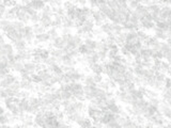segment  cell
I'll return each instance as SVG.
<instances>
[{
	"label": "cell",
	"instance_id": "obj_1",
	"mask_svg": "<svg viewBox=\"0 0 171 128\" xmlns=\"http://www.w3.org/2000/svg\"><path fill=\"white\" fill-rule=\"evenodd\" d=\"M20 33H22V35H23V38L27 43H29V44L33 43L34 38H35V34L33 33V30H32L31 26L25 25V27H24V29L22 30V32H20Z\"/></svg>",
	"mask_w": 171,
	"mask_h": 128
},
{
	"label": "cell",
	"instance_id": "obj_2",
	"mask_svg": "<svg viewBox=\"0 0 171 128\" xmlns=\"http://www.w3.org/2000/svg\"><path fill=\"white\" fill-rule=\"evenodd\" d=\"M52 16L40 14V21H39V24H40L42 27H44L45 29H48V28L52 27Z\"/></svg>",
	"mask_w": 171,
	"mask_h": 128
},
{
	"label": "cell",
	"instance_id": "obj_3",
	"mask_svg": "<svg viewBox=\"0 0 171 128\" xmlns=\"http://www.w3.org/2000/svg\"><path fill=\"white\" fill-rule=\"evenodd\" d=\"M154 36L159 41H166L168 38H170V32L158 29V28H154Z\"/></svg>",
	"mask_w": 171,
	"mask_h": 128
},
{
	"label": "cell",
	"instance_id": "obj_4",
	"mask_svg": "<svg viewBox=\"0 0 171 128\" xmlns=\"http://www.w3.org/2000/svg\"><path fill=\"white\" fill-rule=\"evenodd\" d=\"M52 47L58 48V49H64L66 48V42L63 40L62 36H57L54 41H52Z\"/></svg>",
	"mask_w": 171,
	"mask_h": 128
},
{
	"label": "cell",
	"instance_id": "obj_5",
	"mask_svg": "<svg viewBox=\"0 0 171 128\" xmlns=\"http://www.w3.org/2000/svg\"><path fill=\"white\" fill-rule=\"evenodd\" d=\"M22 8H23V7H22ZM15 18L17 20H19V21H22V23H24L25 25H27V24L30 21V15H28V14L26 13V12L24 11L23 9L20 10V11L18 12L17 14H16Z\"/></svg>",
	"mask_w": 171,
	"mask_h": 128
},
{
	"label": "cell",
	"instance_id": "obj_6",
	"mask_svg": "<svg viewBox=\"0 0 171 128\" xmlns=\"http://www.w3.org/2000/svg\"><path fill=\"white\" fill-rule=\"evenodd\" d=\"M24 71L29 75L34 74V73H36V64L32 61H27L24 63Z\"/></svg>",
	"mask_w": 171,
	"mask_h": 128
},
{
	"label": "cell",
	"instance_id": "obj_7",
	"mask_svg": "<svg viewBox=\"0 0 171 128\" xmlns=\"http://www.w3.org/2000/svg\"><path fill=\"white\" fill-rule=\"evenodd\" d=\"M140 26H141L142 29L146 30H152L155 28V23L152 21V20H146L144 18H140Z\"/></svg>",
	"mask_w": 171,
	"mask_h": 128
},
{
	"label": "cell",
	"instance_id": "obj_8",
	"mask_svg": "<svg viewBox=\"0 0 171 128\" xmlns=\"http://www.w3.org/2000/svg\"><path fill=\"white\" fill-rule=\"evenodd\" d=\"M89 68H90L91 72H92L93 74H103V73H104V65H103V63L95 62V63H93L92 65L89 66Z\"/></svg>",
	"mask_w": 171,
	"mask_h": 128
},
{
	"label": "cell",
	"instance_id": "obj_9",
	"mask_svg": "<svg viewBox=\"0 0 171 128\" xmlns=\"http://www.w3.org/2000/svg\"><path fill=\"white\" fill-rule=\"evenodd\" d=\"M34 38H35V41L38 42V44H44V43L50 42V38L47 32H43V33H41V34H36Z\"/></svg>",
	"mask_w": 171,
	"mask_h": 128
},
{
	"label": "cell",
	"instance_id": "obj_10",
	"mask_svg": "<svg viewBox=\"0 0 171 128\" xmlns=\"http://www.w3.org/2000/svg\"><path fill=\"white\" fill-rule=\"evenodd\" d=\"M18 107L23 112H28L30 107V103L28 100V98H20L19 101H18Z\"/></svg>",
	"mask_w": 171,
	"mask_h": 128
},
{
	"label": "cell",
	"instance_id": "obj_11",
	"mask_svg": "<svg viewBox=\"0 0 171 128\" xmlns=\"http://www.w3.org/2000/svg\"><path fill=\"white\" fill-rule=\"evenodd\" d=\"M1 48H2L3 54H5V57L11 56V54H14L13 45H11V44H9V43H5V44H2V45H1Z\"/></svg>",
	"mask_w": 171,
	"mask_h": 128
},
{
	"label": "cell",
	"instance_id": "obj_12",
	"mask_svg": "<svg viewBox=\"0 0 171 128\" xmlns=\"http://www.w3.org/2000/svg\"><path fill=\"white\" fill-rule=\"evenodd\" d=\"M13 47H14V49H16L17 51H19V50H24L27 48V43H26V41L24 40V38H20V40L14 42Z\"/></svg>",
	"mask_w": 171,
	"mask_h": 128
},
{
	"label": "cell",
	"instance_id": "obj_13",
	"mask_svg": "<svg viewBox=\"0 0 171 128\" xmlns=\"http://www.w3.org/2000/svg\"><path fill=\"white\" fill-rule=\"evenodd\" d=\"M99 29L102 30V32L103 33H106V34H110V33H113V29H112V23H104L103 25L101 26V27H99Z\"/></svg>",
	"mask_w": 171,
	"mask_h": 128
},
{
	"label": "cell",
	"instance_id": "obj_14",
	"mask_svg": "<svg viewBox=\"0 0 171 128\" xmlns=\"http://www.w3.org/2000/svg\"><path fill=\"white\" fill-rule=\"evenodd\" d=\"M82 43L85 44L86 47H88L89 49H95V46H96V41L93 40V38H85L82 41Z\"/></svg>",
	"mask_w": 171,
	"mask_h": 128
},
{
	"label": "cell",
	"instance_id": "obj_15",
	"mask_svg": "<svg viewBox=\"0 0 171 128\" xmlns=\"http://www.w3.org/2000/svg\"><path fill=\"white\" fill-rule=\"evenodd\" d=\"M12 23V26H13V28L16 30V31L18 32H22V30L24 29V27H25V24L22 23V21H19V20H13V21H11Z\"/></svg>",
	"mask_w": 171,
	"mask_h": 128
},
{
	"label": "cell",
	"instance_id": "obj_16",
	"mask_svg": "<svg viewBox=\"0 0 171 128\" xmlns=\"http://www.w3.org/2000/svg\"><path fill=\"white\" fill-rule=\"evenodd\" d=\"M162 95H163V100L166 101V103H170V100H171V92H170V89L164 88Z\"/></svg>",
	"mask_w": 171,
	"mask_h": 128
},
{
	"label": "cell",
	"instance_id": "obj_17",
	"mask_svg": "<svg viewBox=\"0 0 171 128\" xmlns=\"http://www.w3.org/2000/svg\"><path fill=\"white\" fill-rule=\"evenodd\" d=\"M121 110H122V107L118 106L117 103H112V105H110V106H108V111H109V112H111V113H115V114H119Z\"/></svg>",
	"mask_w": 171,
	"mask_h": 128
},
{
	"label": "cell",
	"instance_id": "obj_18",
	"mask_svg": "<svg viewBox=\"0 0 171 128\" xmlns=\"http://www.w3.org/2000/svg\"><path fill=\"white\" fill-rule=\"evenodd\" d=\"M83 84L85 85H90V87H95L96 83H94L92 78V75H86L83 78Z\"/></svg>",
	"mask_w": 171,
	"mask_h": 128
},
{
	"label": "cell",
	"instance_id": "obj_19",
	"mask_svg": "<svg viewBox=\"0 0 171 128\" xmlns=\"http://www.w3.org/2000/svg\"><path fill=\"white\" fill-rule=\"evenodd\" d=\"M32 30H33V33L35 34H41L43 33V32H45V28L42 27V26L40 25V24H33V26H32Z\"/></svg>",
	"mask_w": 171,
	"mask_h": 128
},
{
	"label": "cell",
	"instance_id": "obj_20",
	"mask_svg": "<svg viewBox=\"0 0 171 128\" xmlns=\"http://www.w3.org/2000/svg\"><path fill=\"white\" fill-rule=\"evenodd\" d=\"M77 125L81 126V127H91V126H92V121L85 117L81 121H79L78 123H77Z\"/></svg>",
	"mask_w": 171,
	"mask_h": 128
},
{
	"label": "cell",
	"instance_id": "obj_21",
	"mask_svg": "<svg viewBox=\"0 0 171 128\" xmlns=\"http://www.w3.org/2000/svg\"><path fill=\"white\" fill-rule=\"evenodd\" d=\"M47 33H48V35H49V38H50V41H54L57 36H59L58 29H57V28H54V27H50L49 30L47 31Z\"/></svg>",
	"mask_w": 171,
	"mask_h": 128
},
{
	"label": "cell",
	"instance_id": "obj_22",
	"mask_svg": "<svg viewBox=\"0 0 171 128\" xmlns=\"http://www.w3.org/2000/svg\"><path fill=\"white\" fill-rule=\"evenodd\" d=\"M10 24H11V20L5 19V18H1L0 19V29L2 30V31H5V29L9 27Z\"/></svg>",
	"mask_w": 171,
	"mask_h": 128
},
{
	"label": "cell",
	"instance_id": "obj_23",
	"mask_svg": "<svg viewBox=\"0 0 171 128\" xmlns=\"http://www.w3.org/2000/svg\"><path fill=\"white\" fill-rule=\"evenodd\" d=\"M42 15H49V16H52V7H49V5H44L43 7V9L41 10V13Z\"/></svg>",
	"mask_w": 171,
	"mask_h": 128
},
{
	"label": "cell",
	"instance_id": "obj_24",
	"mask_svg": "<svg viewBox=\"0 0 171 128\" xmlns=\"http://www.w3.org/2000/svg\"><path fill=\"white\" fill-rule=\"evenodd\" d=\"M137 38H138V40L142 43L146 38H148V34L146 33V31H144V30L139 29V30H137Z\"/></svg>",
	"mask_w": 171,
	"mask_h": 128
},
{
	"label": "cell",
	"instance_id": "obj_25",
	"mask_svg": "<svg viewBox=\"0 0 171 128\" xmlns=\"http://www.w3.org/2000/svg\"><path fill=\"white\" fill-rule=\"evenodd\" d=\"M152 89H153V90H155V91H163V90H164V82L156 80Z\"/></svg>",
	"mask_w": 171,
	"mask_h": 128
},
{
	"label": "cell",
	"instance_id": "obj_26",
	"mask_svg": "<svg viewBox=\"0 0 171 128\" xmlns=\"http://www.w3.org/2000/svg\"><path fill=\"white\" fill-rule=\"evenodd\" d=\"M92 78H93V81H94V83H96V84H99V82H102V81L104 80L103 76H102V74H93L92 75Z\"/></svg>",
	"mask_w": 171,
	"mask_h": 128
},
{
	"label": "cell",
	"instance_id": "obj_27",
	"mask_svg": "<svg viewBox=\"0 0 171 128\" xmlns=\"http://www.w3.org/2000/svg\"><path fill=\"white\" fill-rule=\"evenodd\" d=\"M30 21H31L32 24H38L39 21H40V14L36 12L35 14L30 16Z\"/></svg>",
	"mask_w": 171,
	"mask_h": 128
},
{
	"label": "cell",
	"instance_id": "obj_28",
	"mask_svg": "<svg viewBox=\"0 0 171 128\" xmlns=\"http://www.w3.org/2000/svg\"><path fill=\"white\" fill-rule=\"evenodd\" d=\"M107 127H121L120 126V124L118 123L117 120H111V121H109L107 124H105Z\"/></svg>",
	"mask_w": 171,
	"mask_h": 128
},
{
	"label": "cell",
	"instance_id": "obj_29",
	"mask_svg": "<svg viewBox=\"0 0 171 128\" xmlns=\"http://www.w3.org/2000/svg\"><path fill=\"white\" fill-rule=\"evenodd\" d=\"M30 79H31V81L33 83H40L41 82V78H40V76H39L38 74H32L31 76H30Z\"/></svg>",
	"mask_w": 171,
	"mask_h": 128
},
{
	"label": "cell",
	"instance_id": "obj_30",
	"mask_svg": "<svg viewBox=\"0 0 171 128\" xmlns=\"http://www.w3.org/2000/svg\"><path fill=\"white\" fill-rule=\"evenodd\" d=\"M87 2H89V5H90L91 9L99 7V0H87Z\"/></svg>",
	"mask_w": 171,
	"mask_h": 128
},
{
	"label": "cell",
	"instance_id": "obj_31",
	"mask_svg": "<svg viewBox=\"0 0 171 128\" xmlns=\"http://www.w3.org/2000/svg\"><path fill=\"white\" fill-rule=\"evenodd\" d=\"M164 88L170 89V77H166L164 80Z\"/></svg>",
	"mask_w": 171,
	"mask_h": 128
},
{
	"label": "cell",
	"instance_id": "obj_32",
	"mask_svg": "<svg viewBox=\"0 0 171 128\" xmlns=\"http://www.w3.org/2000/svg\"><path fill=\"white\" fill-rule=\"evenodd\" d=\"M61 33L63 34H70L72 33V30H71V28H66V27H63L62 30H61Z\"/></svg>",
	"mask_w": 171,
	"mask_h": 128
},
{
	"label": "cell",
	"instance_id": "obj_33",
	"mask_svg": "<svg viewBox=\"0 0 171 128\" xmlns=\"http://www.w3.org/2000/svg\"><path fill=\"white\" fill-rule=\"evenodd\" d=\"M76 2L79 3V5H86V3H87V0H76Z\"/></svg>",
	"mask_w": 171,
	"mask_h": 128
}]
</instances>
